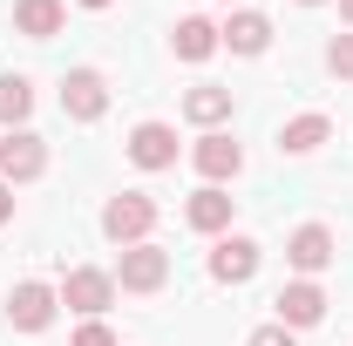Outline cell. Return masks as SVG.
<instances>
[{
    "label": "cell",
    "mask_w": 353,
    "mask_h": 346,
    "mask_svg": "<svg viewBox=\"0 0 353 346\" xmlns=\"http://www.w3.org/2000/svg\"><path fill=\"white\" fill-rule=\"evenodd\" d=\"M326 136H333V123H326V116L312 109V116H292V123L279 130V150H285V156H312V150H319Z\"/></svg>",
    "instance_id": "16"
},
{
    "label": "cell",
    "mask_w": 353,
    "mask_h": 346,
    "mask_svg": "<svg viewBox=\"0 0 353 346\" xmlns=\"http://www.w3.org/2000/svg\"><path fill=\"white\" fill-rule=\"evenodd\" d=\"M285 265H292L299 278H319V272L333 265V231H326V224H299V231L285 238Z\"/></svg>",
    "instance_id": "7"
},
{
    "label": "cell",
    "mask_w": 353,
    "mask_h": 346,
    "mask_svg": "<svg viewBox=\"0 0 353 346\" xmlns=\"http://www.w3.org/2000/svg\"><path fill=\"white\" fill-rule=\"evenodd\" d=\"M102 231H109L116 245H150V231H157V204H150L143 190H123V197L102 204Z\"/></svg>",
    "instance_id": "1"
},
{
    "label": "cell",
    "mask_w": 353,
    "mask_h": 346,
    "mask_svg": "<svg viewBox=\"0 0 353 346\" xmlns=\"http://www.w3.org/2000/svg\"><path fill=\"white\" fill-rule=\"evenodd\" d=\"M54 305H61V292H54V285L21 278V285L7 292V319H14V333H48V326H54Z\"/></svg>",
    "instance_id": "3"
},
{
    "label": "cell",
    "mask_w": 353,
    "mask_h": 346,
    "mask_svg": "<svg viewBox=\"0 0 353 346\" xmlns=\"http://www.w3.org/2000/svg\"><path fill=\"white\" fill-rule=\"evenodd\" d=\"M183 116H190V123H197V130H218L224 116H231V88H190V95H183Z\"/></svg>",
    "instance_id": "17"
},
{
    "label": "cell",
    "mask_w": 353,
    "mask_h": 346,
    "mask_svg": "<svg viewBox=\"0 0 353 346\" xmlns=\"http://www.w3.org/2000/svg\"><path fill=\"white\" fill-rule=\"evenodd\" d=\"M75 346H116V333H109L102 319H82V333H75Z\"/></svg>",
    "instance_id": "21"
},
{
    "label": "cell",
    "mask_w": 353,
    "mask_h": 346,
    "mask_svg": "<svg viewBox=\"0 0 353 346\" xmlns=\"http://www.w3.org/2000/svg\"><path fill=\"white\" fill-rule=\"evenodd\" d=\"M102 109H109V82H102V68H68V75H61V116L95 123Z\"/></svg>",
    "instance_id": "5"
},
{
    "label": "cell",
    "mask_w": 353,
    "mask_h": 346,
    "mask_svg": "<svg viewBox=\"0 0 353 346\" xmlns=\"http://www.w3.org/2000/svg\"><path fill=\"white\" fill-rule=\"evenodd\" d=\"M190 163H197V176H204V183H224V176L245 170V150H238L224 130H204V136H197V150H190Z\"/></svg>",
    "instance_id": "8"
},
{
    "label": "cell",
    "mask_w": 353,
    "mask_h": 346,
    "mask_svg": "<svg viewBox=\"0 0 353 346\" xmlns=\"http://www.w3.org/2000/svg\"><path fill=\"white\" fill-rule=\"evenodd\" d=\"M130 163L136 170H170L176 163V130L170 123H136L130 130Z\"/></svg>",
    "instance_id": "10"
},
{
    "label": "cell",
    "mask_w": 353,
    "mask_h": 346,
    "mask_svg": "<svg viewBox=\"0 0 353 346\" xmlns=\"http://www.w3.org/2000/svg\"><path fill=\"white\" fill-rule=\"evenodd\" d=\"M61 21H68V7H61V0H14V28H21L28 41H54V34H61Z\"/></svg>",
    "instance_id": "14"
},
{
    "label": "cell",
    "mask_w": 353,
    "mask_h": 346,
    "mask_svg": "<svg viewBox=\"0 0 353 346\" xmlns=\"http://www.w3.org/2000/svg\"><path fill=\"white\" fill-rule=\"evenodd\" d=\"M82 7H116V0H82Z\"/></svg>",
    "instance_id": "24"
},
{
    "label": "cell",
    "mask_w": 353,
    "mask_h": 346,
    "mask_svg": "<svg viewBox=\"0 0 353 346\" xmlns=\"http://www.w3.org/2000/svg\"><path fill=\"white\" fill-rule=\"evenodd\" d=\"M183 224L190 231H204V238H218V231H231V197H224L218 183H204L190 204H183Z\"/></svg>",
    "instance_id": "13"
},
{
    "label": "cell",
    "mask_w": 353,
    "mask_h": 346,
    "mask_svg": "<svg viewBox=\"0 0 353 346\" xmlns=\"http://www.w3.org/2000/svg\"><path fill=\"white\" fill-rule=\"evenodd\" d=\"M14 217V183H0V224Z\"/></svg>",
    "instance_id": "22"
},
{
    "label": "cell",
    "mask_w": 353,
    "mask_h": 346,
    "mask_svg": "<svg viewBox=\"0 0 353 346\" xmlns=\"http://www.w3.org/2000/svg\"><path fill=\"white\" fill-rule=\"evenodd\" d=\"M170 48L183 54V61H211V54H218L224 41H218V28H211L204 14H183V21L170 28Z\"/></svg>",
    "instance_id": "15"
},
{
    "label": "cell",
    "mask_w": 353,
    "mask_h": 346,
    "mask_svg": "<svg viewBox=\"0 0 353 346\" xmlns=\"http://www.w3.org/2000/svg\"><path fill=\"white\" fill-rule=\"evenodd\" d=\"M326 68L353 82V34H333V41H326Z\"/></svg>",
    "instance_id": "19"
},
{
    "label": "cell",
    "mask_w": 353,
    "mask_h": 346,
    "mask_svg": "<svg viewBox=\"0 0 353 346\" xmlns=\"http://www.w3.org/2000/svg\"><path fill=\"white\" fill-rule=\"evenodd\" d=\"M340 14H347V28H353V0H340Z\"/></svg>",
    "instance_id": "23"
},
{
    "label": "cell",
    "mask_w": 353,
    "mask_h": 346,
    "mask_svg": "<svg viewBox=\"0 0 353 346\" xmlns=\"http://www.w3.org/2000/svg\"><path fill=\"white\" fill-rule=\"evenodd\" d=\"M252 346H299V333H292V326H279V319H272V326H259V333H252Z\"/></svg>",
    "instance_id": "20"
},
{
    "label": "cell",
    "mask_w": 353,
    "mask_h": 346,
    "mask_svg": "<svg viewBox=\"0 0 353 346\" xmlns=\"http://www.w3.org/2000/svg\"><path fill=\"white\" fill-rule=\"evenodd\" d=\"M218 41L231 48V54H265V48H272V21L252 14V7H238V14L218 28Z\"/></svg>",
    "instance_id": "12"
},
{
    "label": "cell",
    "mask_w": 353,
    "mask_h": 346,
    "mask_svg": "<svg viewBox=\"0 0 353 346\" xmlns=\"http://www.w3.org/2000/svg\"><path fill=\"white\" fill-rule=\"evenodd\" d=\"M163 278H170V252L163 245H123V265H116L123 292H157Z\"/></svg>",
    "instance_id": "4"
},
{
    "label": "cell",
    "mask_w": 353,
    "mask_h": 346,
    "mask_svg": "<svg viewBox=\"0 0 353 346\" xmlns=\"http://www.w3.org/2000/svg\"><path fill=\"white\" fill-rule=\"evenodd\" d=\"M272 305H279V326H292V333H306V326H319V319H326V292H319L312 278H292Z\"/></svg>",
    "instance_id": "9"
},
{
    "label": "cell",
    "mask_w": 353,
    "mask_h": 346,
    "mask_svg": "<svg viewBox=\"0 0 353 346\" xmlns=\"http://www.w3.org/2000/svg\"><path fill=\"white\" fill-rule=\"evenodd\" d=\"M259 272V245L252 238H218V252H211V278L218 285H245Z\"/></svg>",
    "instance_id": "11"
},
{
    "label": "cell",
    "mask_w": 353,
    "mask_h": 346,
    "mask_svg": "<svg viewBox=\"0 0 353 346\" xmlns=\"http://www.w3.org/2000/svg\"><path fill=\"white\" fill-rule=\"evenodd\" d=\"M41 170H48V143L34 130L0 136V176H7V183H34Z\"/></svg>",
    "instance_id": "6"
},
{
    "label": "cell",
    "mask_w": 353,
    "mask_h": 346,
    "mask_svg": "<svg viewBox=\"0 0 353 346\" xmlns=\"http://www.w3.org/2000/svg\"><path fill=\"white\" fill-rule=\"evenodd\" d=\"M54 292H61V305H68V312H82V319H102V312L116 305V272L75 265V272H68V278H61Z\"/></svg>",
    "instance_id": "2"
},
{
    "label": "cell",
    "mask_w": 353,
    "mask_h": 346,
    "mask_svg": "<svg viewBox=\"0 0 353 346\" xmlns=\"http://www.w3.org/2000/svg\"><path fill=\"white\" fill-rule=\"evenodd\" d=\"M306 7H319V0H306Z\"/></svg>",
    "instance_id": "25"
},
{
    "label": "cell",
    "mask_w": 353,
    "mask_h": 346,
    "mask_svg": "<svg viewBox=\"0 0 353 346\" xmlns=\"http://www.w3.org/2000/svg\"><path fill=\"white\" fill-rule=\"evenodd\" d=\"M28 116H34V82L28 75H0V123L21 130Z\"/></svg>",
    "instance_id": "18"
}]
</instances>
